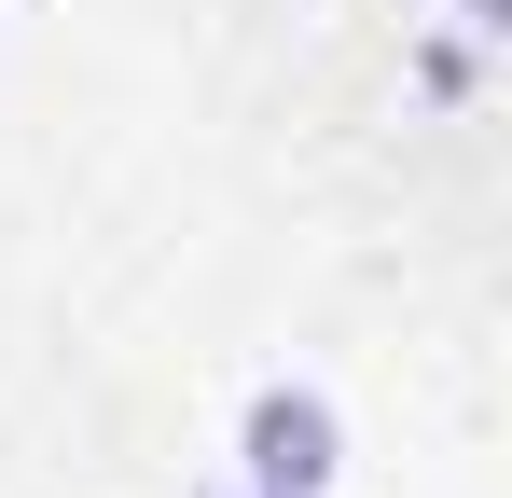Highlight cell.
<instances>
[{"instance_id": "7a4b0ae2", "label": "cell", "mask_w": 512, "mask_h": 498, "mask_svg": "<svg viewBox=\"0 0 512 498\" xmlns=\"http://www.w3.org/2000/svg\"><path fill=\"white\" fill-rule=\"evenodd\" d=\"M416 83H429V97H471L485 70H471V42H416Z\"/></svg>"}, {"instance_id": "277c9868", "label": "cell", "mask_w": 512, "mask_h": 498, "mask_svg": "<svg viewBox=\"0 0 512 498\" xmlns=\"http://www.w3.org/2000/svg\"><path fill=\"white\" fill-rule=\"evenodd\" d=\"M0 14H14V0H0Z\"/></svg>"}, {"instance_id": "3957f363", "label": "cell", "mask_w": 512, "mask_h": 498, "mask_svg": "<svg viewBox=\"0 0 512 498\" xmlns=\"http://www.w3.org/2000/svg\"><path fill=\"white\" fill-rule=\"evenodd\" d=\"M194 498H263V485H236V471H222V485H194Z\"/></svg>"}, {"instance_id": "6da1fadb", "label": "cell", "mask_w": 512, "mask_h": 498, "mask_svg": "<svg viewBox=\"0 0 512 498\" xmlns=\"http://www.w3.org/2000/svg\"><path fill=\"white\" fill-rule=\"evenodd\" d=\"M236 485H263V498H333L346 485V402L305 388V374H263L250 402H236Z\"/></svg>"}]
</instances>
